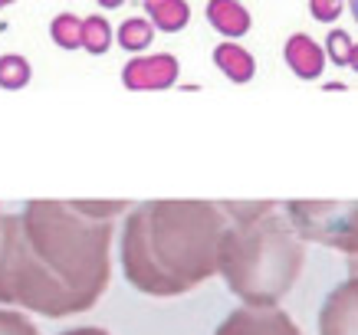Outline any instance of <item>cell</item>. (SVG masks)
<instances>
[{
    "instance_id": "10",
    "label": "cell",
    "mask_w": 358,
    "mask_h": 335,
    "mask_svg": "<svg viewBox=\"0 0 358 335\" xmlns=\"http://www.w3.org/2000/svg\"><path fill=\"white\" fill-rule=\"evenodd\" d=\"M214 66H217L230 83H237V86H243V83H250V79L257 76V59H253V53H247L237 40H227V43L214 46Z\"/></svg>"
},
{
    "instance_id": "26",
    "label": "cell",
    "mask_w": 358,
    "mask_h": 335,
    "mask_svg": "<svg viewBox=\"0 0 358 335\" xmlns=\"http://www.w3.org/2000/svg\"><path fill=\"white\" fill-rule=\"evenodd\" d=\"M0 227H3V211H0Z\"/></svg>"
},
{
    "instance_id": "21",
    "label": "cell",
    "mask_w": 358,
    "mask_h": 335,
    "mask_svg": "<svg viewBox=\"0 0 358 335\" xmlns=\"http://www.w3.org/2000/svg\"><path fill=\"white\" fill-rule=\"evenodd\" d=\"M59 335H112V332L99 329V325H76V329H66V332H59Z\"/></svg>"
},
{
    "instance_id": "25",
    "label": "cell",
    "mask_w": 358,
    "mask_h": 335,
    "mask_svg": "<svg viewBox=\"0 0 358 335\" xmlns=\"http://www.w3.org/2000/svg\"><path fill=\"white\" fill-rule=\"evenodd\" d=\"M10 3H17V0H0V10H3V7H10Z\"/></svg>"
},
{
    "instance_id": "11",
    "label": "cell",
    "mask_w": 358,
    "mask_h": 335,
    "mask_svg": "<svg viewBox=\"0 0 358 335\" xmlns=\"http://www.w3.org/2000/svg\"><path fill=\"white\" fill-rule=\"evenodd\" d=\"M145 17L162 33H181L191 23V7L187 0H141Z\"/></svg>"
},
{
    "instance_id": "14",
    "label": "cell",
    "mask_w": 358,
    "mask_h": 335,
    "mask_svg": "<svg viewBox=\"0 0 358 335\" xmlns=\"http://www.w3.org/2000/svg\"><path fill=\"white\" fill-rule=\"evenodd\" d=\"M33 79V66L23 53H3L0 56V89L7 92H20L30 86Z\"/></svg>"
},
{
    "instance_id": "8",
    "label": "cell",
    "mask_w": 358,
    "mask_h": 335,
    "mask_svg": "<svg viewBox=\"0 0 358 335\" xmlns=\"http://www.w3.org/2000/svg\"><path fill=\"white\" fill-rule=\"evenodd\" d=\"M282 59L289 66V73L303 83H313V79H322V69H326L329 56L326 46H319L309 36V33H293L286 46H282Z\"/></svg>"
},
{
    "instance_id": "24",
    "label": "cell",
    "mask_w": 358,
    "mask_h": 335,
    "mask_svg": "<svg viewBox=\"0 0 358 335\" xmlns=\"http://www.w3.org/2000/svg\"><path fill=\"white\" fill-rule=\"evenodd\" d=\"M348 10H352V17H355V23H358V0H348Z\"/></svg>"
},
{
    "instance_id": "15",
    "label": "cell",
    "mask_w": 358,
    "mask_h": 335,
    "mask_svg": "<svg viewBox=\"0 0 358 335\" xmlns=\"http://www.w3.org/2000/svg\"><path fill=\"white\" fill-rule=\"evenodd\" d=\"M112 46V23L102 17V13H92L86 17V30H83V50L89 56H102L109 53Z\"/></svg>"
},
{
    "instance_id": "20",
    "label": "cell",
    "mask_w": 358,
    "mask_h": 335,
    "mask_svg": "<svg viewBox=\"0 0 358 335\" xmlns=\"http://www.w3.org/2000/svg\"><path fill=\"white\" fill-rule=\"evenodd\" d=\"M342 10H345L342 0H309V13L319 23H336L342 17Z\"/></svg>"
},
{
    "instance_id": "1",
    "label": "cell",
    "mask_w": 358,
    "mask_h": 335,
    "mask_svg": "<svg viewBox=\"0 0 358 335\" xmlns=\"http://www.w3.org/2000/svg\"><path fill=\"white\" fill-rule=\"evenodd\" d=\"M112 280V220L69 201H27L0 227V303L46 319L92 309Z\"/></svg>"
},
{
    "instance_id": "17",
    "label": "cell",
    "mask_w": 358,
    "mask_h": 335,
    "mask_svg": "<svg viewBox=\"0 0 358 335\" xmlns=\"http://www.w3.org/2000/svg\"><path fill=\"white\" fill-rule=\"evenodd\" d=\"M69 204L92 220H115L122 211H131L129 201H69Z\"/></svg>"
},
{
    "instance_id": "5",
    "label": "cell",
    "mask_w": 358,
    "mask_h": 335,
    "mask_svg": "<svg viewBox=\"0 0 358 335\" xmlns=\"http://www.w3.org/2000/svg\"><path fill=\"white\" fill-rule=\"evenodd\" d=\"M214 335H303V329L280 306H273V309L240 306L214 329Z\"/></svg>"
},
{
    "instance_id": "13",
    "label": "cell",
    "mask_w": 358,
    "mask_h": 335,
    "mask_svg": "<svg viewBox=\"0 0 358 335\" xmlns=\"http://www.w3.org/2000/svg\"><path fill=\"white\" fill-rule=\"evenodd\" d=\"M83 30H86V20L69 10L56 13L53 20H50V40L59 50H83Z\"/></svg>"
},
{
    "instance_id": "7",
    "label": "cell",
    "mask_w": 358,
    "mask_h": 335,
    "mask_svg": "<svg viewBox=\"0 0 358 335\" xmlns=\"http://www.w3.org/2000/svg\"><path fill=\"white\" fill-rule=\"evenodd\" d=\"M319 335H358V273L332 286L322 299Z\"/></svg>"
},
{
    "instance_id": "12",
    "label": "cell",
    "mask_w": 358,
    "mask_h": 335,
    "mask_svg": "<svg viewBox=\"0 0 358 335\" xmlns=\"http://www.w3.org/2000/svg\"><path fill=\"white\" fill-rule=\"evenodd\" d=\"M155 33H158V27H155L148 17H129V20L119 23V30H115V43L125 50V53H145L148 46H152Z\"/></svg>"
},
{
    "instance_id": "16",
    "label": "cell",
    "mask_w": 358,
    "mask_h": 335,
    "mask_svg": "<svg viewBox=\"0 0 358 335\" xmlns=\"http://www.w3.org/2000/svg\"><path fill=\"white\" fill-rule=\"evenodd\" d=\"M273 201H220V211L234 220V224H253L260 217L273 214Z\"/></svg>"
},
{
    "instance_id": "9",
    "label": "cell",
    "mask_w": 358,
    "mask_h": 335,
    "mask_svg": "<svg viewBox=\"0 0 358 335\" xmlns=\"http://www.w3.org/2000/svg\"><path fill=\"white\" fill-rule=\"evenodd\" d=\"M204 13H207V23H210L220 36H227V40L247 36L250 27H253V17H250V10L240 0H207Z\"/></svg>"
},
{
    "instance_id": "2",
    "label": "cell",
    "mask_w": 358,
    "mask_h": 335,
    "mask_svg": "<svg viewBox=\"0 0 358 335\" xmlns=\"http://www.w3.org/2000/svg\"><path fill=\"white\" fill-rule=\"evenodd\" d=\"M227 214L210 201H145L131 207L119 237L131 290L158 299L185 296L220 273Z\"/></svg>"
},
{
    "instance_id": "18",
    "label": "cell",
    "mask_w": 358,
    "mask_h": 335,
    "mask_svg": "<svg viewBox=\"0 0 358 335\" xmlns=\"http://www.w3.org/2000/svg\"><path fill=\"white\" fill-rule=\"evenodd\" d=\"M352 46H355V40H352V36H348V30H342V27H332V30L326 33V56H329V63L348 66Z\"/></svg>"
},
{
    "instance_id": "4",
    "label": "cell",
    "mask_w": 358,
    "mask_h": 335,
    "mask_svg": "<svg viewBox=\"0 0 358 335\" xmlns=\"http://www.w3.org/2000/svg\"><path fill=\"white\" fill-rule=\"evenodd\" d=\"M282 207L306 243L358 257V201H286Z\"/></svg>"
},
{
    "instance_id": "3",
    "label": "cell",
    "mask_w": 358,
    "mask_h": 335,
    "mask_svg": "<svg viewBox=\"0 0 358 335\" xmlns=\"http://www.w3.org/2000/svg\"><path fill=\"white\" fill-rule=\"evenodd\" d=\"M306 263V240L289 217L266 214L253 224H230L220 247V276L243 306L273 309L296 286Z\"/></svg>"
},
{
    "instance_id": "6",
    "label": "cell",
    "mask_w": 358,
    "mask_h": 335,
    "mask_svg": "<svg viewBox=\"0 0 358 335\" xmlns=\"http://www.w3.org/2000/svg\"><path fill=\"white\" fill-rule=\"evenodd\" d=\"M181 76V63L171 53H152V56H131L122 66V86L131 92H158L171 89Z\"/></svg>"
},
{
    "instance_id": "19",
    "label": "cell",
    "mask_w": 358,
    "mask_h": 335,
    "mask_svg": "<svg viewBox=\"0 0 358 335\" xmlns=\"http://www.w3.org/2000/svg\"><path fill=\"white\" fill-rule=\"evenodd\" d=\"M0 335H40V329H36L33 319H27L23 313L0 309Z\"/></svg>"
},
{
    "instance_id": "23",
    "label": "cell",
    "mask_w": 358,
    "mask_h": 335,
    "mask_svg": "<svg viewBox=\"0 0 358 335\" xmlns=\"http://www.w3.org/2000/svg\"><path fill=\"white\" fill-rule=\"evenodd\" d=\"M348 66H352V69H355V73H358V43L352 46V56H348Z\"/></svg>"
},
{
    "instance_id": "22",
    "label": "cell",
    "mask_w": 358,
    "mask_h": 335,
    "mask_svg": "<svg viewBox=\"0 0 358 335\" xmlns=\"http://www.w3.org/2000/svg\"><path fill=\"white\" fill-rule=\"evenodd\" d=\"M99 7H102V10H119L122 3H125V0H96Z\"/></svg>"
}]
</instances>
